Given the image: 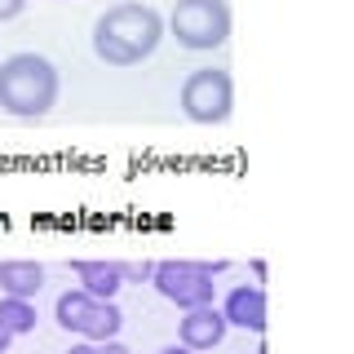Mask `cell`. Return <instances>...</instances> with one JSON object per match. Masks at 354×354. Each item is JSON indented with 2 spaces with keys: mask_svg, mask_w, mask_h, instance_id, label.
Masks as SVG:
<instances>
[{
  "mask_svg": "<svg viewBox=\"0 0 354 354\" xmlns=\"http://www.w3.org/2000/svg\"><path fill=\"white\" fill-rule=\"evenodd\" d=\"M164 40V18L151 5L124 0V5H111L102 18L93 22V53L106 66H138L147 62Z\"/></svg>",
  "mask_w": 354,
  "mask_h": 354,
  "instance_id": "1",
  "label": "cell"
},
{
  "mask_svg": "<svg viewBox=\"0 0 354 354\" xmlns=\"http://www.w3.org/2000/svg\"><path fill=\"white\" fill-rule=\"evenodd\" d=\"M58 102V66L40 53H14L0 62V111L18 120H40Z\"/></svg>",
  "mask_w": 354,
  "mask_h": 354,
  "instance_id": "2",
  "label": "cell"
},
{
  "mask_svg": "<svg viewBox=\"0 0 354 354\" xmlns=\"http://www.w3.org/2000/svg\"><path fill=\"white\" fill-rule=\"evenodd\" d=\"M169 31L182 49L208 53L230 36V5L226 0H177L169 14Z\"/></svg>",
  "mask_w": 354,
  "mask_h": 354,
  "instance_id": "3",
  "label": "cell"
},
{
  "mask_svg": "<svg viewBox=\"0 0 354 354\" xmlns=\"http://www.w3.org/2000/svg\"><path fill=\"white\" fill-rule=\"evenodd\" d=\"M235 106V80L226 66H199L182 80V115L195 124H221Z\"/></svg>",
  "mask_w": 354,
  "mask_h": 354,
  "instance_id": "4",
  "label": "cell"
},
{
  "mask_svg": "<svg viewBox=\"0 0 354 354\" xmlns=\"http://www.w3.org/2000/svg\"><path fill=\"white\" fill-rule=\"evenodd\" d=\"M151 283H155L160 297H169V301L182 306V310L213 306V297H217V283H213L208 261H155Z\"/></svg>",
  "mask_w": 354,
  "mask_h": 354,
  "instance_id": "5",
  "label": "cell"
},
{
  "mask_svg": "<svg viewBox=\"0 0 354 354\" xmlns=\"http://www.w3.org/2000/svg\"><path fill=\"white\" fill-rule=\"evenodd\" d=\"M226 315H221L217 306H195V310H186L182 315V324H177V346H186V350H213L221 346V337H226Z\"/></svg>",
  "mask_w": 354,
  "mask_h": 354,
  "instance_id": "6",
  "label": "cell"
},
{
  "mask_svg": "<svg viewBox=\"0 0 354 354\" xmlns=\"http://www.w3.org/2000/svg\"><path fill=\"white\" fill-rule=\"evenodd\" d=\"M221 315H226V324H235L243 332H266V292L257 283H239L230 288L226 306H217Z\"/></svg>",
  "mask_w": 354,
  "mask_h": 354,
  "instance_id": "7",
  "label": "cell"
},
{
  "mask_svg": "<svg viewBox=\"0 0 354 354\" xmlns=\"http://www.w3.org/2000/svg\"><path fill=\"white\" fill-rule=\"evenodd\" d=\"M75 279H80V288L93 301H111V297L124 288V274H120V261H93V257H80L71 261Z\"/></svg>",
  "mask_w": 354,
  "mask_h": 354,
  "instance_id": "8",
  "label": "cell"
},
{
  "mask_svg": "<svg viewBox=\"0 0 354 354\" xmlns=\"http://www.w3.org/2000/svg\"><path fill=\"white\" fill-rule=\"evenodd\" d=\"M44 288V266L40 261H0V292L36 301Z\"/></svg>",
  "mask_w": 354,
  "mask_h": 354,
  "instance_id": "9",
  "label": "cell"
},
{
  "mask_svg": "<svg viewBox=\"0 0 354 354\" xmlns=\"http://www.w3.org/2000/svg\"><path fill=\"white\" fill-rule=\"evenodd\" d=\"M93 310H97V301L84 292V288H66V292L58 297V306H53V319H58L66 332L84 337V328H88V319H93Z\"/></svg>",
  "mask_w": 354,
  "mask_h": 354,
  "instance_id": "10",
  "label": "cell"
},
{
  "mask_svg": "<svg viewBox=\"0 0 354 354\" xmlns=\"http://www.w3.org/2000/svg\"><path fill=\"white\" fill-rule=\"evenodd\" d=\"M0 328H5L9 337H27V332H36V301L0 297Z\"/></svg>",
  "mask_w": 354,
  "mask_h": 354,
  "instance_id": "11",
  "label": "cell"
},
{
  "mask_svg": "<svg viewBox=\"0 0 354 354\" xmlns=\"http://www.w3.org/2000/svg\"><path fill=\"white\" fill-rule=\"evenodd\" d=\"M124 328V315H120V306L115 301H97V310H93V319H88V328H84V341H111L115 332Z\"/></svg>",
  "mask_w": 354,
  "mask_h": 354,
  "instance_id": "12",
  "label": "cell"
},
{
  "mask_svg": "<svg viewBox=\"0 0 354 354\" xmlns=\"http://www.w3.org/2000/svg\"><path fill=\"white\" fill-rule=\"evenodd\" d=\"M155 270V261H120V274H124V283H147Z\"/></svg>",
  "mask_w": 354,
  "mask_h": 354,
  "instance_id": "13",
  "label": "cell"
},
{
  "mask_svg": "<svg viewBox=\"0 0 354 354\" xmlns=\"http://www.w3.org/2000/svg\"><path fill=\"white\" fill-rule=\"evenodd\" d=\"M22 9H27V0H0V22H9V18H18Z\"/></svg>",
  "mask_w": 354,
  "mask_h": 354,
  "instance_id": "14",
  "label": "cell"
},
{
  "mask_svg": "<svg viewBox=\"0 0 354 354\" xmlns=\"http://www.w3.org/2000/svg\"><path fill=\"white\" fill-rule=\"evenodd\" d=\"M93 354H133V350L124 346V341H115V337H111V341H97Z\"/></svg>",
  "mask_w": 354,
  "mask_h": 354,
  "instance_id": "15",
  "label": "cell"
},
{
  "mask_svg": "<svg viewBox=\"0 0 354 354\" xmlns=\"http://www.w3.org/2000/svg\"><path fill=\"white\" fill-rule=\"evenodd\" d=\"M66 354H93V341H80V346H71Z\"/></svg>",
  "mask_w": 354,
  "mask_h": 354,
  "instance_id": "16",
  "label": "cell"
},
{
  "mask_svg": "<svg viewBox=\"0 0 354 354\" xmlns=\"http://www.w3.org/2000/svg\"><path fill=\"white\" fill-rule=\"evenodd\" d=\"M155 354H195V350H186V346H169V350H155Z\"/></svg>",
  "mask_w": 354,
  "mask_h": 354,
  "instance_id": "17",
  "label": "cell"
},
{
  "mask_svg": "<svg viewBox=\"0 0 354 354\" xmlns=\"http://www.w3.org/2000/svg\"><path fill=\"white\" fill-rule=\"evenodd\" d=\"M9 341H14V337H9V332H5V328H0V354H5V350H9Z\"/></svg>",
  "mask_w": 354,
  "mask_h": 354,
  "instance_id": "18",
  "label": "cell"
}]
</instances>
